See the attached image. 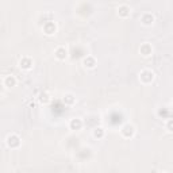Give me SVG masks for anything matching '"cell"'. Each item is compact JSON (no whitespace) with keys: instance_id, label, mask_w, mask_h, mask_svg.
<instances>
[{"instance_id":"6da1fadb","label":"cell","mask_w":173,"mask_h":173,"mask_svg":"<svg viewBox=\"0 0 173 173\" xmlns=\"http://www.w3.org/2000/svg\"><path fill=\"white\" fill-rule=\"evenodd\" d=\"M141 22H142L143 25H152L153 22H154V16L152 15V14H145V15L142 16V19H141Z\"/></svg>"},{"instance_id":"7a4b0ae2","label":"cell","mask_w":173,"mask_h":173,"mask_svg":"<svg viewBox=\"0 0 173 173\" xmlns=\"http://www.w3.org/2000/svg\"><path fill=\"white\" fill-rule=\"evenodd\" d=\"M118 12H119V15L120 16L126 18V16L130 15V8H128L127 5H120V7L118 8Z\"/></svg>"},{"instance_id":"3957f363","label":"cell","mask_w":173,"mask_h":173,"mask_svg":"<svg viewBox=\"0 0 173 173\" xmlns=\"http://www.w3.org/2000/svg\"><path fill=\"white\" fill-rule=\"evenodd\" d=\"M3 83H4L5 86H14L16 84V80L14 76H7L4 80H3Z\"/></svg>"},{"instance_id":"277c9868","label":"cell","mask_w":173,"mask_h":173,"mask_svg":"<svg viewBox=\"0 0 173 173\" xmlns=\"http://www.w3.org/2000/svg\"><path fill=\"white\" fill-rule=\"evenodd\" d=\"M56 57L58 60H65L66 58V50L64 47H58L56 50Z\"/></svg>"},{"instance_id":"5b68a950","label":"cell","mask_w":173,"mask_h":173,"mask_svg":"<svg viewBox=\"0 0 173 173\" xmlns=\"http://www.w3.org/2000/svg\"><path fill=\"white\" fill-rule=\"evenodd\" d=\"M166 130H168V131H173V120L172 119L166 122Z\"/></svg>"},{"instance_id":"8992f818","label":"cell","mask_w":173,"mask_h":173,"mask_svg":"<svg viewBox=\"0 0 173 173\" xmlns=\"http://www.w3.org/2000/svg\"><path fill=\"white\" fill-rule=\"evenodd\" d=\"M47 100H49V97H47V95H46V93H45V95H43V93H42V95H41V102H47Z\"/></svg>"}]
</instances>
